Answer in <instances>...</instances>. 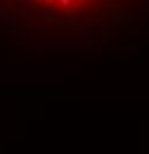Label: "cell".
<instances>
[{
    "mask_svg": "<svg viewBox=\"0 0 149 154\" xmlns=\"http://www.w3.org/2000/svg\"><path fill=\"white\" fill-rule=\"evenodd\" d=\"M38 5L47 7V10H57V12H69V10H83L88 5H93L97 0H36Z\"/></svg>",
    "mask_w": 149,
    "mask_h": 154,
    "instance_id": "cell-1",
    "label": "cell"
}]
</instances>
